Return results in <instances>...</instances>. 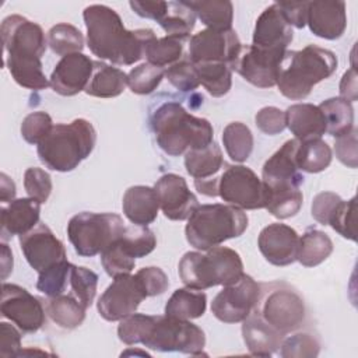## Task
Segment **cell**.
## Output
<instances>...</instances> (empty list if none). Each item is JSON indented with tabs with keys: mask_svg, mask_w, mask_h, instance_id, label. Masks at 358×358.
I'll use <instances>...</instances> for the list:
<instances>
[{
	"mask_svg": "<svg viewBox=\"0 0 358 358\" xmlns=\"http://www.w3.org/2000/svg\"><path fill=\"white\" fill-rule=\"evenodd\" d=\"M87 45L101 60L130 66L144 57L147 43L157 38L150 28L126 29L120 15L105 4H91L84 8Z\"/></svg>",
	"mask_w": 358,
	"mask_h": 358,
	"instance_id": "6da1fadb",
	"label": "cell"
},
{
	"mask_svg": "<svg viewBox=\"0 0 358 358\" xmlns=\"http://www.w3.org/2000/svg\"><path fill=\"white\" fill-rule=\"evenodd\" d=\"M150 126L158 147L171 157L203 148L214 141L211 123L204 117L189 113L176 101L158 105L150 115Z\"/></svg>",
	"mask_w": 358,
	"mask_h": 358,
	"instance_id": "7a4b0ae2",
	"label": "cell"
},
{
	"mask_svg": "<svg viewBox=\"0 0 358 358\" xmlns=\"http://www.w3.org/2000/svg\"><path fill=\"white\" fill-rule=\"evenodd\" d=\"M336 55L316 45L284 53L278 77V91L288 99H305L313 87L329 78L337 70Z\"/></svg>",
	"mask_w": 358,
	"mask_h": 358,
	"instance_id": "3957f363",
	"label": "cell"
},
{
	"mask_svg": "<svg viewBox=\"0 0 358 358\" xmlns=\"http://www.w3.org/2000/svg\"><path fill=\"white\" fill-rule=\"evenodd\" d=\"M96 143V131L91 122L78 117L71 123L53 124L49 134L38 144L41 162L57 172H70L90 157Z\"/></svg>",
	"mask_w": 358,
	"mask_h": 358,
	"instance_id": "277c9868",
	"label": "cell"
},
{
	"mask_svg": "<svg viewBox=\"0 0 358 358\" xmlns=\"http://www.w3.org/2000/svg\"><path fill=\"white\" fill-rule=\"evenodd\" d=\"M245 210L231 204H201L187 218L186 241L199 250L220 246L228 239L241 236L248 228Z\"/></svg>",
	"mask_w": 358,
	"mask_h": 358,
	"instance_id": "5b68a950",
	"label": "cell"
},
{
	"mask_svg": "<svg viewBox=\"0 0 358 358\" xmlns=\"http://www.w3.org/2000/svg\"><path fill=\"white\" fill-rule=\"evenodd\" d=\"M178 273L186 287L203 291L238 281L243 274V263L234 249L215 246L206 253L186 252L179 260Z\"/></svg>",
	"mask_w": 358,
	"mask_h": 358,
	"instance_id": "8992f818",
	"label": "cell"
},
{
	"mask_svg": "<svg viewBox=\"0 0 358 358\" xmlns=\"http://www.w3.org/2000/svg\"><path fill=\"white\" fill-rule=\"evenodd\" d=\"M120 215L113 213L83 211L67 224V236L76 253L83 257L101 255L124 231Z\"/></svg>",
	"mask_w": 358,
	"mask_h": 358,
	"instance_id": "52a82bcc",
	"label": "cell"
},
{
	"mask_svg": "<svg viewBox=\"0 0 358 358\" xmlns=\"http://www.w3.org/2000/svg\"><path fill=\"white\" fill-rule=\"evenodd\" d=\"M141 344L161 352L200 355L206 345V334L190 320L151 315Z\"/></svg>",
	"mask_w": 358,
	"mask_h": 358,
	"instance_id": "ba28073f",
	"label": "cell"
},
{
	"mask_svg": "<svg viewBox=\"0 0 358 358\" xmlns=\"http://www.w3.org/2000/svg\"><path fill=\"white\" fill-rule=\"evenodd\" d=\"M256 312L284 336L299 329L306 316L302 296L284 284H273L270 291L262 289Z\"/></svg>",
	"mask_w": 358,
	"mask_h": 358,
	"instance_id": "9c48e42d",
	"label": "cell"
},
{
	"mask_svg": "<svg viewBox=\"0 0 358 358\" xmlns=\"http://www.w3.org/2000/svg\"><path fill=\"white\" fill-rule=\"evenodd\" d=\"M218 196L242 210L264 208L267 200L264 183L245 165H227L220 175Z\"/></svg>",
	"mask_w": 358,
	"mask_h": 358,
	"instance_id": "30bf717a",
	"label": "cell"
},
{
	"mask_svg": "<svg viewBox=\"0 0 358 358\" xmlns=\"http://www.w3.org/2000/svg\"><path fill=\"white\" fill-rule=\"evenodd\" d=\"M260 296L262 285L243 273L238 281L224 285L214 296L211 312L220 322L241 323L256 310Z\"/></svg>",
	"mask_w": 358,
	"mask_h": 358,
	"instance_id": "8fae6325",
	"label": "cell"
},
{
	"mask_svg": "<svg viewBox=\"0 0 358 358\" xmlns=\"http://www.w3.org/2000/svg\"><path fill=\"white\" fill-rule=\"evenodd\" d=\"M0 312L22 333H36L46 322L45 302L17 284L3 282Z\"/></svg>",
	"mask_w": 358,
	"mask_h": 358,
	"instance_id": "7c38bea8",
	"label": "cell"
},
{
	"mask_svg": "<svg viewBox=\"0 0 358 358\" xmlns=\"http://www.w3.org/2000/svg\"><path fill=\"white\" fill-rule=\"evenodd\" d=\"M145 298L148 296L140 278L129 273L113 278L98 299L96 308L105 320L117 322L134 313Z\"/></svg>",
	"mask_w": 358,
	"mask_h": 358,
	"instance_id": "4fadbf2b",
	"label": "cell"
},
{
	"mask_svg": "<svg viewBox=\"0 0 358 358\" xmlns=\"http://www.w3.org/2000/svg\"><path fill=\"white\" fill-rule=\"evenodd\" d=\"M241 48L242 43L234 29L206 28L190 38L187 59L193 64L218 62L232 66Z\"/></svg>",
	"mask_w": 358,
	"mask_h": 358,
	"instance_id": "5bb4252c",
	"label": "cell"
},
{
	"mask_svg": "<svg viewBox=\"0 0 358 358\" xmlns=\"http://www.w3.org/2000/svg\"><path fill=\"white\" fill-rule=\"evenodd\" d=\"M6 56L42 57L48 39L41 25L20 14H11L1 21L0 27Z\"/></svg>",
	"mask_w": 358,
	"mask_h": 358,
	"instance_id": "9a60e30c",
	"label": "cell"
},
{
	"mask_svg": "<svg viewBox=\"0 0 358 358\" xmlns=\"http://www.w3.org/2000/svg\"><path fill=\"white\" fill-rule=\"evenodd\" d=\"M285 52L266 50L253 45H242L231 69L255 87L271 88L277 85V77Z\"/></svg>",
	"mask_w": 358,
	"mask_h": 358,
	"instance_id": "2e32d148",
	"label": "cell"
},
{
	"mask_svg": "<svg viewBox=\"0 0 358 358\" xmlns=\"http://www.w3.org/2000/svg\"><path fill=\"white\" fill-rule=\"evenodd\" d=\"M20 248L28 264L38 273L67 260L63 242L43 222H38L35 228L20 236Z\"/></svg>",
	"mask_w": 358,
	"mask_h": 358,
	"instance_id": "e0dca14e",
	"label": "cell"
},
{
	"mask_svg": "<svg viewBox=\"0 0 358 358\" xmlns=\"http://www.w3.org/2000/svg\"><path fill=\"white\" fill-rule=\"evenodd\" d=\"M159 208L164 215L172 221L187 220L200 206L197 197L189 190L183 176L178 173H165L154 185Z\"/></svg>",
	"mask_w": 358,
	"mask_h": 358,
	"instance_id": "ac0fdd59",
	"label": "cell"
},
{
	"mask_svg": "<svg viewBox=\"0 0 358 358\" xmlns=\"http://www.w3.org/2000/svg\"><path fill=\"white\" fill-rule=\"evenodd\" d=\"M298 138L285 141L263 165L262 182L267 190L301 187L303 176L299 173L296 164V151L299 147Z\"/></svg>",
	"mask_w": 358,
	"mask_h": 358,
	"instance_id": "d6986e66",
	"label": "cell"
},
{
	"mask_svg": "<svg viewBox=\"0 0 358 358\" xmlns=\"http://www.w3.org/2000/svg\"><path fill=\"white\" fill-rule=\"evenodd\" d=\"M257 246L270 264L278 267L289 266L296 260L299 235L287 224L273 222L260 231Z\"/></svg>",
	"mask_w": 358,
	"mask_h": 358,
	"instance_id": "ffe728a7",
	"label": "cell"
},
{
	"mask_svg": "<svg viewBox=\"0 0 358 358\" xmlns=\"http://www.w3.org/2000/svg\"><path fill=\"white\" fill-rule=\"evenodd\" d=\"M94 70V60L84 53L63 56L55 66L49 84L52 90L63 96H73L84 91Z\"/></svg>",
	"mask_w": 358,
	"mask_h": 358,
	"instance_id": "44dd1931",
	"label": "cell"
},
{
	"mask_svg": "<svg viewBox=\"0 0 358 358\" xmlns=\"http://www.w3.org/2000/svg\"><path fill=\"white\" fill-rule=\"evenodd\" d=\"M292 38V27L282 15L278 4L273 3L256 20L252 45L266 50L285 52Z\"/></svg>",
	"mask_w": 358,
	"mask_h": 358,
	"instance_id": "7402d4cb",
	"label": "cell"
},
{
	"mask_svg": "<svg viewBox=\"0 0 358 358\" xmlns=\"http://www.w3.org/2000/svg\"><path fill=\"white\" fill-rule=\"evenodd\" d=\"M306 25L310 32L323 39H338L347 28L344 1H309Z\"/></svg>",
	"mask_w": 358,
	"mask_h": 358,
	"instance_id": "603a6c76",
	"label": "cell"
},
{
	"mask_svg": "<svg viewBox=\"0 0 358 358\" xmlns=\"http://www.w3.org/2000/svg\"><path fill=\"white\" fill-rule=\"evenodd\" d=\"M41 203L32 197L14 199L0 208V234L6 242L14 235H24L39 222Z\"/></svg>",
	"mask_w": 358,
	"mask_h": 358,
	"instance_id": "cb8c5ba5",
	"label": "cell"
},
{
	"mask_svg": "<svg viewBox=\"0 0 358 358\" xmlns=\"http://www.w3.org/2000/svg\"><path fill=\"white\" fill-rule=\"evenodd\" d=\"M242 337L255 357H270L278 351L284 334L271 327L256 310L242 322Z\"/></svg>",
	"mask_w": 358,
	"mask_h": 358,
	"instance_id": "d4e9b609",
	"label": "cell"
},
{
	"mask_svg": "<svg viewBox=\"0 0 358 358\" xmlns=\"http://www.w3.org/2000/svg\"><path fill=\"white\" fill-rule=\"evenodd\" d=\"M285 124L299 141L320 138L326 133V120L319 106L294 103L285 110Z\"/></svg>",
	"mask_w": 358,
	"mask_h": 358,
	"instance_id": "484cf974",
	"label": "cell"
},
{
	"mask_svg": "<svg viewBox=\"0 0 358 358\" xmlns=\"http://www.w3.org/2000/svg\"><path fill=\"white\" fill-rule=\"evenodd\" d=\"M122 210L131 224L147 227L154 222L159 210V201L154 187L144 185L129 187L123 194Z\"/></svg>",
	"mask_w": 358,
	"mask_h": 358,
	"instance_id": "4316f807",
	"label": "cell"
},
{
	"mask_svg": "<svg viewBox=\"0 0 358 358\" xmlns=\"http://www.w3.org/2000/svg\"><path fill=\"white\" fill-rule=\"evenodd\" d=\"M126 85L127 74L123 70L94 60V70L84 92L95 98H115L124 91Z\"/></svg>",
	"mask_w": 358,
	"mask_h": 358,
	"instance_id": "83f0119b",
	"label": "cell"
},
{
	"mask_svg": "<svg viewBox=\"0 0 358 358\" xmlns=\"http://www.w3.org/2000/svg\"><path fill=\"white\" fill-rule=\"evenodd\" d=\"M4 63L14 81L27 90L41 91L50 85L42 70L41 57L6 56Z\"/></svg>",
	"mask_w": 358,
	"mask_h": 358,
	"instance_id": "f1b7e54d",
	"label": "cell"
},
{
	"mask_svg": "<svg viewBox=\"0 0 358 358\" xmlns=\"http://www.w3.org/2000/svg\"><path fill=\"white\" fill-rule=\"evenodd\" d=\"M207 309V295L201 289L178 288L165 305V315L182 320L201 317Z\"/></svg>",
	"mask_w": 358,
	"mask_h": 358,
	"instance_id": "f546056e",
	"label": "cell"
},
{
	"mask_svg": "<svg viewBox=\"0 0 358 358\" xmlns=\"http://www.w3.org/2000/svg\"><path fill=\"white\" fill-rule=\"evenodd\" d=\"M220 145L213 141L203 148L190 150L185 154V168L194 179H206L218 175L225 166Z\"/></svg>",
	"mask_w": 358,
	"mask_h": 358,
	"instance_id": "4dcf8cb0",
	"label": "cell"
},
{
	"mask_svg": "<svg viewBox=\"0 0 358 358\" xmlns=\"http://www.w3.org/2000/svg\"><path fill=\"white\" fill-rule=\"evenodd\" d=\"M46 315L53 323L66 330L83 324L87 308L73 295H57L45 301Z\"/></svg>",
	"mask_w": 358,
	"mask_h": 358,
	"instance_id": "1f68e13d",
	"label": "cell"
},
{
	"mask_svg": "<svg viewBox=\"0 0 358 358\" xmlns=\"http://www.w3.org/2000/svg\"><path fill=\"white\" fill-rule=\"evenodd\" d=\"M185 3L194 11L196 17L211 29H232L234 6L228 0H193Z\"/></svg>",
	"mask_w": 358,
	"mask_h": 358,
	"instance_id": "d6a6232c",
	"label": "cell"
},
{
	"mask_svg": "<svg viewBox=\"0 0 358 358\" xmlns=\"http://www.w3.org/2000/svg\"><path fill=\"white\" fill-rule=\"evenodd\" d=\"M333 252V242L320 229L309 228L299 238L296 260L305 267H315L323 263Z\"/></svg>",
	"mask_w": 358,
	"mask_h": 358,
	"instance_id": "836d02e7",
	"label": "cell"
},
{
	"mask_svg": "<svg viewBox=\"0 0 358 358\" xmlns=\"http://www.w3.org/2000/svg\"><path fill=\"white\" fill-rule=\"evenodd\" d=\"M166 36H173L186 41L196 24L194 11L182 1H168V7L162 18L158 21Z\"/></svg>",
	"mask_w": 358,
	"mask_h": 358,
	"instance_id": "e575fe53",
	"label": "cell"
},
{
	"mask_svg": "<svg viewBox=\"0 0 358 358\" xmlns=\"http://www.w3.org/2000/svg\"><path fill=\"white\" fill-rule=\"evenodd\" d=\"M319 108L326 120V133L330 136L340 137L354 129V109L351 102L340 96L329 98Z\"/></svg>",
	"mask_w": 358,
	"mask_h": 358,
	"instance_id": "d590c367",
	"label": "cell"
},
{
	"mask_svg": "<svg viewBox=\"0 0 358 358\" xmlns=\"http://www.w3.org/2000/svg\"><path fill=\"white\" fill-rule=\"evenodd\" d=\"M333 152L330 145L322 138H312L299 143L296 151L298 168L308 173H319L331 164Z\"/></svg>",
	"mask_w": 358,
	"mask_h": 358,
	"instance_id": "8d00e7d4",
	"label": "cell"
},
{
	"mask_svg": "<svg viewBox=\"0 0 358 358\" xmlns=\"http://www.w3.org/2000/svg\"><path fill=\"white\" fill-rule=\"evenodd\" d=\"M200 84L207 90V92L220 98L229 92L232 85V69L227 63L218 62H207L194 64Z\"/></svg>",
	"mask_w": 358,
	"mask_h": 358,
	"instance_id": "74e56055",
	"label": "cell"
},
{
	"mask_svg": "<svg viewBox=\"0 0 358 358\" xmlns=\"http://www.w3.org/2000/svg\"><path fill=\"white\" fill-rule=\"evenodd\" d=\"M183 39L173 36L154 38L147 43L144 57L147 59V63L166 70L183 57Z\"/></svg>",
	"mask_w": 358,
	"mask_h": 358,
	"instance_id": "f35d334b",
	"label": "cell"
},
{
	"mask_svg": "<svg viewBox=\"0 0 358 358\" xmlns=\"http://www.w3.org/2000/svg\"><path fill=\"white\" fill-rule=\"evenodd\" d=\"M222 143L228 157L235 162H245L253 151V134L242 122H231L222 131Z\"/></svg>",
	"mask_w": 358,
	"mask_h": 358,
	"instance_id": "ab89813d",
	"label": "cell"
},
{
	"mask_svg": "<svg viewBox=\"0 0 358 358\" xmlns=\"http://www.w3.org/2000/svg\"><path fill=\"white\" fill-rule=\"evenodd\" d=\"M48 45L57 56L80 53L84 49V36L81 31L67 22L53 25L48 32Z\"/></svg>",
	"mask_w": 358,
	"mask_h": 358,
	"instance_id": "60d3db41",
	"label": "cell"
},
{
	"mask_svg": "<svg viewBox=\"0 0 358 358\" xmlns=\"http://www.w3.org/2000/svg\"><path fill=\"white\" fill-rule=\"evenodd\" d=\"M266 210L278 220H285L298 214L302 207L303 194L299 187L267 190Z\"/></svg>",
	"mask_w": 358,
	"mask_h": 358,
	"instance_id": "b9f144b4",
	"label": "cell"
},
{
	"mask_svg": "<svg viewBox=\"0 0 358 358\" xmlns=\"http://www.w3.org/2000/svg\"><path fill=\"white\" fill-rule=\"evenodd\" d=\"M119 243L127 255L134 259L145 257L157 246V238L154 232L144 225H127L123 234L119 236Z\"/></svg>",
	"mask_w": 358,
	"mask_h": 358,
	"instance_id": "7bdbcfd3",
	"label": "cell"
},
{
	"mask_svg": "<svg viewBox=\"0 0 358 358\" xmlns=\"http://www.w3.org/2000/svg\"><path fill=\"white\" fill-rule=\"evenodd\" d=\"M71 266L73 264L70 262L63 260L41 271L36 281V289L45 294L48 298L62 295L70 282Z\"/></svg>",
	"mask_w": 358,
	"mask_h": 358,
	"instance_id": "ee69618b",
	"label": "cell"
},
{
	"mask_svg": "<svg viewBox=\"0 0 358 358\" xmlns=\"http://www.w3.org/2000/svg\"><path fill=\"white\" fill-rule=\"evenodd\" d=\"M165 76V69L151 63H143L131 69L127 74V87L133 94L147 95L154 92Z\"/></svg>",
	"mask_w": 358,
	"mask_h": 358,
	"instance_id": "f6af8a7d",
	"label": "cell"
},
{
	"mask_svg": "<svg viewBox=\"0 0 358 358\" xmlns=\"http://www.w3.org/2000/svg\"><path fill=\"white\" fill-rule=\"evenodd\" d=\"M70 285L74 296L88 309L96 295L98 274L83 266H71Z\"/></svg>",
	"mask_w": 358,
	"mask_h": 358,
	"instance_id": "bcb514c9",
	"label": "cell"
},
{
	"mask_svg": "<svg viewBox=\"0 0 358 358\" xmlns=\"http://www.w3.org/2000/svg\"><path fill=\"white\" fill-rule=\"evenodd\" d=\"M320 351L319 340L309 333H296L284 337L278 352L282 358H313Z\"/></svg>",
	"mask_w": 358,
	"mask_h": 358,
	"instance_id": "7dc6e473",
	"label": "cell"
},
{
	"mask_svg": "<svg viewBox=\"0 0 358 358\" xmlns=\"http://www.w3.org/2000/svg\"><path fill=\"white\" fill-rule=\"evenodd\" d=\"M101 263L106 274L115 278L122 274H129L136 266V259L124 252L117 238L101 253Z\"/></svg>",
	"mask_w": 358,
	"mask_h": 358,
	"instance_id": "c3c4849f",
	"label": "cell"
},
{
	"mask_svg": "<svg viewBox=\"0 0 358 358\" xmlns=\"http://www.w3.org/2000/svg\"><path fill=\"white\" fill-rule=\"evenodd\" d=\"M357 197L352 196L350 200H341L336 207L329 225L338 232L343 238L350 241H357L355 232V207H357Z\"/></svg>",
	"mask_w": 358,
	"mask_h": 358,
	"instance_id": "681fc988",
	"label": "cell"
},
{
	"mask_svg": "<svg viewBox=\"0 0 358 358\" xmlns=\"http://www.w3.org/2000/svg\"><path fill=\"white\" fill-rule=\"evenodd\" d=\"M53 122L49 113L43 110L31 112L21 123V136L28 144L38 145L52 130Z\"/></svg>",
	"mask_w": 358,
	"mask_h": 358,
	"instance_id": "f907efd6",
	"label": "cell"
},
{
	"mask_svg": "<svg viewBox=\"0 0 358 358\" xmlns=\"http://www.w3.org/2000/svg\"><path fill=\"white\" fill-rule=\"evenodd\" d=\"M165 77L176 90L183 92L193 91L200 85L197 70L189 59H180L178 63L168 67Z\"/></svg>",
	"mask_w": 358,
	"mask_h": 358,
	"instance_id": "816d5d0a",
	"label": "cell"
},
{
	"mask_svg": "<svg viewBox=\"0 0 358 358\" xmlns=\"http://www.w3.org/2000/svg\"><path fill=\"white\" fill-rule=\"evenodd\" d=\"M24 187L28 197H32L43 204L48 201L52 193V178L42 168H28L24 173Z\"/></svg>",
	"mask_w": 358,
	"mask_h": 358,
	"instance_id": "f5cc1de1",
	"label": "cell"
},
{
	"mask_svg": "<svg viewBox=\"0 0 358 358\" xmlns=\"http://www.w3.org/2000/svg\"><path fill=\"white\" fill-rule=\"evenodd\" d=\"M151 315L144 313H131L122 320L117 326V337L126 345L141 344L144 333L147 330Z\"/></svg>",
	"mask_w": 358,
	"mask_h": 358,
	"instance_id": "db71d44e",
	"label": "cell"
},
{
	"mask_svg": "<svg viewBox=\"0 0 358 358\" xmlns=\"http://www.w3.org/2000/svg\"><path fill=\"white\" fill-rule=\"evenodd\" d=\"M255 122L257 129L268 136L280 134L285 127V112L275 106H264L262 108L256 116Z\"/></svg>",
	"mask_w": 358,
	"mask_h": 358,
	"instance_id": "11a10c76",
	"label": "cell"
},
{
	"mask_svg": "<svg viewBox=\"0 0 358 358\" xmlns=\"http://www.w3.org/2000/svg\"><path fill=\"white\" fill-rule=\"evenodd\" d=\"M136 275L140 278L147 296H157L162 295L168 287H169V280L168 275L164 273L162 268L157 266H148L140 268Z\"/></svg>",
	"mask_w": 358,
	"mask_h": 358,
	"instance_id": "9f6ffc18",
	"label": "cell"
},
{
	"mask_svg": "<svg viewBox=\"0 0 358 358\" xmlns=\"http://www.w3.org/2000/svg\"><path fill=\"white\" fill-rule=\"evenodd\" d=\"M341 200L343 199L333 192L317 193L313 197L312 206H310V213L313 220L322 225H329V221Z\"/></svg>",
	"mask_w": 358,
	"mask_h": 358,
	"instance_id": "6f0895ef",
	"label": "cell"
},
{
	"mask_svg": "<svg viewBox=\"0 0 358 358\" xmlns=\"http://www.w3.org/2000/svg\"><path fill=\"white\" fill-rule=\"evenodd\" d=\"M334 152L337 159L348 166V168H357L358 161V152H357V129L354 127L351 131L336 137L334 143Z\"/></svg>",
	"mask_w": 358,
	"mask_h": 358,
	"instance_id": "680465c9",
	"label": "cell"
},
{
	"mask_svg": "<svg viewBox=\"0 0 358 358\" xmlns=\"http://www.w3.org/2000/svg\"><path fill=\"white\" fill-rule=\"evenodd\" d=\"M21 351V330L7 322L0 323V357H18Z\"/></svg>",
	"mask_w": 358,
	"mask_h": 358,
	"instance_id": "91938a15",
	"label": "cell"
},
{
	"mask_svg": "<svg viewBox=\"0 0 358 358\" xmlns=\"http://www.w3.org/2000/svg\"><path fill=\"white\" fill-rule=\"evenodd\" d=\"M308 3L309 1H282L277 3L282 15L291 27L303 28L308 18Z\"/></svg>",
	"mask_w": 358,
	"mask_h": 358,
	"instance_id": "94428289",
	"label": "cell"
},
{
	"mask_svg": "<svg viewBox=\"0 0 358 358\" xmlns=\"http://www.w3.org/2000/svg\"><path fill=\"white\" fill-rule=\"evenodd\" d=\"M129 6L137 15H140L143 18L154 20L158 22L166 11L168 1H140V0L133 1L131 0L129 3Z\"/></svg>",
	"mask_w": 358,
	"mask_h": 358,
	"instance_id": "6125c7cd",
	"label": "cell"
},
{
	"mask_svg": "<svg viewBox=\"0 0 358 358\" xmlns=\"http://www.w3.org/2000/svg\"><path fill=\"white\" fill-rule=\"evenodd\" d=\"M340 98L355 102L358 98V87H357V71L355 67L347 70L340 81Z\"/></svg>",
	"mask_w": 358,
	"mask_h": 358,
	"instance_id": "be15d7a7",
	"label": "cell"
},
{
	"mask_svg": "<svg viewBox=\"0 0 358 358\" xmlns=\"http://www.w3.org/2000/svg\"><path fill=\"white\" fill-rule=\"evenodd\" d=\"M218 182H220L218 175L213 178H206V179H194V187L199 193L204 196L215 197L218 196Z\"/></svg>",
	"mask_w": 358,
	"mask_h": 358,
	"instance_id": "e7e4bbea",
	"label": "cell"
},
{
	"mask_svg": "<svg viewBox=\"0 0 358 358\" xmlns=\"http://www.w3.org/2000/svg\"><path fill=\"white\" fill-rule=\"evenodd\" d=\"M15 183L14 180L6 175H0V201L1 204H7L15 199Z\"/></svg>",
	"mask_w": 358,
	"mask_h": 358,
	"instance_id": "03108f58",
	"label": "cell"
},
{
	"mask_svg": "<svg viewBox=\"0 0 358 358\" xmlns=\"http://www.w3.org/2000/svg\"><path fill=\"white\" fill-rule=\"evenodd\" d=\"M0 256H1V280H6L13 271V252L6 242L0 245Z\"/></svg>",
	"mask_w": 358,
	"mask_h": 358,
	"instance_id": "003e7915",
	"label": "cell"
}]
</instances>
